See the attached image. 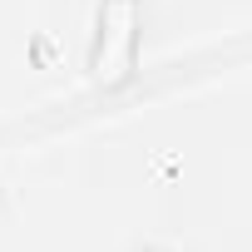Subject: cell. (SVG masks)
I'll list each match as a JSON object with an SVG mask.
<instances>
[{
  "label": "cell",
  "mask_w": 252,
  "mask_h": 252,
  "mask_svg": "<svg viewBox=\"0 0 252 252\" xmlns=\"http://www.w3.org/2000/svg\"><path fill=\"white\" fill-rule=\"evenodd\" d=\"M139 0H104L99 5V35H94V55H89V74L94 84L114 89L134 74L139 64Z\"/></svg>",
  "instance_id": "obj_1"
}]
</instances>
